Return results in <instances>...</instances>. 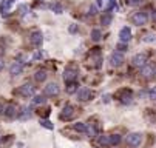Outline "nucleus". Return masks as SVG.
<instances>
[{
	"mask_svg": "<svg viewBox=\"0 0 156 148\" xmlns=\"http://www.w3.org/2000/svg\"><path fill=\"white\" fill-rule=\"evenodd\" d=\"M147 20H148V15L144 11H138V12H135L131 15V22H133V25H136V26H144L147 23Z\"/></svg>",
	"mask_w": 156,
	"mask_h": 148,
	"instance_id": "f257e3e1",
	"label": "nucleus"
},
{
	"mask_svg": "<svg viewBox=\"0 0 156 148\" xmlns=\"http://www.w3.org/2000/svg\"><path fill=\"white\" fill-rule=\"evenodd\" d=\"M17 93H19L20 96H23V97H31V96H34V93H36V87H33L31 83H23V85L17 90Z\"/></svg>",
	"mask_w": 156,
	"mask_h": 148,
	"instance_id": "f03ea898",
	"label": "nucleus"
},
{
	"mask_svg": "<svg viewBox=\"0 0 156 148\" xmlns=\"http://www.w3.org/2000/svg\"><path fill=\"white\" fill-rule=\"evenodd\" d=\"M124 62H125L124 53H119V51H115V53H111V56H110V63H111V65H113V67H121Z\"/></svg>",
	"mask_w": 156,
	"mask_h": 148,
	"instance_id": "7ed1b4c3",
	"label": "nucleus"
},
{
	"mask_svg": "<svg viewBox=\"0 0 156 148\" xmlns=\"http://www.w3.org/2000/svg\"><path fill=\"white\" fill-rule=\"evenodd\" d=\"M131 63H133V67H136V68L145 67V65H147V54H144V53L136 54L135 57L131 59Z\"/></svg>",
	"mask_w": 156,
	"mask_h": 148,
	"instance_id": "20e7f679",
	"label": "nucleus"
},
{
	"mask_svg": "<svg viewBox=\"0 0 156 148\" xmlns=\"http://www.w3.org/2000/svg\"><path fill=\"white\" fill-rule=\"evenodd\" d=\"M42 40H43L42 31L34 29V31L30 33V42H31V45H34V46H40V45H42Z\"/></svg>",
	"mask_w": 156,
	"mask_h": 148,
	"instance_id": "39448f33",
	"label": "nucleus"
},
{
	"mask_svg": "<svg viewBox=\"0 0 156 148\" xmlns=\"http://www.w3.org/2000/svg\"><path fill=\"white\" fill-rule=\"evenodd\" d=\"M77 70L76 68H66L65 71H63V80L66 82V83H70V82H76V79H77Z\"/></svg>",
	"mask_w": 156,
	"mask_h": 148,
	"instance_id": "423d86ee",
	"label": "nucleus"
},
{
	"mask_svg": "<svg viewBox=\"0 0 156 148\" xmlns=\"http://www.w3.org/2000/svg\"><path fill=\"white\" fill-rule=\"evenodd\" d=\"M142 142V134L141 133H131L127 136V143L131 146H139Z\"/></svg>",
	"mask_w": 156,
	"mask_h": 148,
	"instance_id": "0eeeda50",
	"label": "nucleus"
},
{
	"mask_svg": "<svg viewBox=\"0 0 156 148\" xmlns=\"http://www.w3.org/2000/svg\"><path fill=\"white\" fill-rule=\"evenodd\" d=\"M141 74H142V77H145V79H151V77L156 76V67H154V65H148V63H147L145 67L141 68Z\"/></svg>",
	"mask_w": 156,
	"mask_h": 148,
	"instance_id": "6e6552de",
	"label": "nucleus"
},
{
	"mask_svg": "<svg viewBox=\"0 0 156 148\" xmlns=\"http://www.w3.org/2000/svg\"><path fill=\"white\" fill-rule=\"evenodd\" d=\"M91 97H93V93L88 88H80L77 91V100L80 102H88V100H91Z\"/></svg>",
	"mask_w": 156,
	"mask_h": 148,
	"instance_id": "1a4fd4ad",
	"label": "nucleus"
},
{
	"mask_svg": "<svg viewBox=\"0 0 156 148\" xmlns=\"http://www.w3.org/2000/svg\"><path fill=\"white\" fill-rule=\"evenodd\" d=\"M43 91H45V96H57L59 94V91H60V88H59V85H57V83L56 82H51V83H48V85L45 87V90H43Z\"/></svg>",
	"mask_w": 156,
	"mask_h": 148,
	"instance_id": "9d476101",
	"label": "nucleus"
},
{
	"mask_svg": "<svg viewBox=\"0 0 156 148\" xmlns=\"http://www.w3.org/2000/svg\"><path fill=\"white\" fill-rule=\"evenodd\" d=\"M130 39H131V31L128 26H124L119 31V42L121 43H127V42H130Z\"/></svg>",
	"mask_w": 156,
	"mask_h": 148,
	"instance_id": "9b49d317",
	"label": "nucleus"
},
{
	"mask_svg": "<svg viewBox=\"0 0 156 148\" xmlns=\"http://www.w3.org/2000/svg\"><path fill=\"white\" fill-rule=\"evenodd\" d=\"M60 117L65 120H70V119H73L74 117V107L73 105H66V107L63 108V111H62V114H60Z\"/></svg>",
	"mask_w": 156,
	"mask_h": 148,
	"instance_id": "f8f14e48",
	"label": "nucleus"
},
{
	"mask_svg": "<svg viewBox=\"0 0 156 148\" xmlns=\"http://www.w3.org/2000/svg\"><path fill=\"white\" fill-rule=\"evenodd\" d=\"M3 114H5L6 117H9V119L16 117V116H17V107H16L14 103H9V105H6V107L3 108Z\"/></svg>",
	"mask_w": 156,
	"mask_h": 148,
	"instance_id": "ddd939ff",
	"label": "nucleus"
},
{
	"mask_svg": "<svg viewBox=\"0 0 156 148\" xmlns=\"http://www.w3.org/2000/svg\"><path fill=\"white\" fill-rule=\"evenodd\" d=\"M22 71H23V63L22 62H14L11 65V68H9L11 76H19V74H22Z\"/></svg>",
	"mask_w": 156,
	"mask_h": 148,
	"instance_id": "4468645a",
	"label": "nucleus"
},
{
	"mask_svg": "<svg viewBox=\"0 0 156 148\" xmlns=\"http://www.w3.org/2000/svg\"><path fill=\"white\" fill-rule=\"evenodd\" d=\"M12 3H14V0H3L2 5H0V12H2V15H8Z\"/></svg>",
	"mask_w": 156,
	"mask_h": 148,
	"instance_id": "2eb2a0df",
	"label": "nucleus"
},
{
	"mask_svg": "<svg viewBox=\"0 0 156 148\" xmlns=\"http://www.w3.org/2000/svg\"><path fill=\"white\" fill-rule=\"evenodd\" d=\"M17 117H19V119H22V120H25V119L31 117V110H30L28 107L22 108V113H17Z\"/></svg>",
	"mask_w": 156,
	"mask_h": 148,
	"instance_id": "dca6fc26",
	"label": "nucleus"
},
{
	"mask_svg": "<svg viewBox=\"0 0 156 148\" xmlns=\"http://www.w3.org/2000/svg\"><path fill=\"white\" fill-rule=\"evenodd\" d=\"M111 20H113V15H111L110 12H105V14L101 17V23H102L104 26H108V25L111 23Z\"/></svg>",
	"mask_w": 156,
	"mask_h": 148,
	"instance_id": "f3484780",
	"label": "nucleus"
},
{
	"mask_svg": "<svg viewBox=\"0 0 156 148\" xmlns=\"http://www.w3.org/2000/svg\"><path fill=\"white\" fill-rule=\"evenodd\" d=\"M47 71L45 70H39V71H36V74H34V79L37 80V82H43V80H45L47 79Z\"/></svg>",
	"mask_w": 156,
	"mask_h": 148,
	"instance_id": "a211bd4d",
	"label": "nucleus"
},
{
	"mask_svg": "<svg viewBox=\"0 0 156 148\" xmlns=\"http://www.w3.org/2000/svg\"><path fill=\"white\" fill-rule=\"evenodd\" d=\"M99 145L101 146H110L111 142H110V136H99Z\"/></svg>",
	"mask_w": 156,
	"mask_h": 148,
	"instance_id": "6ab92c4d",
	"label": "nucleus"
},
{
	"mask_svg": "<svg viewBox=\"0 0 156 148\" xmlns=\"http://www.w3.org/2000/svg\"><path fill=\"white\" fill-rule=\"evenodd\" d=\"M73 128H74L76 131H79V133H85V131H87V125L82 123V122H76V123L73 125Z\"/></svg>",
	"mask_w": 156,
	"mask_h": 148,
	"instance_id": "aec40b11",
	"label": "nucleus"
},
{
	"mask_svg": "<svg viewBox=\"0 0 156 148\" xmlns=\"http://www.w3.org/2000/svg\"><path fill=\"white\" fill-rule=\"evenodd\" d=\"M121 140H122L121 134H110V142H111V145H118V143H121Z\"/></svg>",
	"mask_w": 156,
	"mask_h": 148,
	"instance_id": "412c9836",
	"label": "nucleus"
},
{
	"mask_svg": "<svg viewBox=\"0 0 156 148\" xmlns=\"http://www.w3.org/2000/svg\"><path fill=\"white\" fill-rule=\"evenodd\" d=\"M45 100L47 99L43 97V96H34L31 102H33V105H43V103H45Z\"/></svg>",
	"mask_w": 156,
	"mask_h": 148,
	"instance_id": "4be33fe9",
	"label": "nucleus"
},
{
	"mask_svg": "<svg viewBox=\"0 0 156 148\" xmlns=\"http://www.w3.org/2000/svg\"><path fill=\"white\" fill-rule=\"evenodd\" d=\"M88 136H90V137H96L98 136V131H96V128H94V126L93 125H88L87 126V131H85Z\"/></svg>",
	"mask_w": 156,
	"mask_h": 148,
	"instance_id": "5701e85b",
	"label": "nucleus"
},
{
	"mask_svg": "<svg viewBox=\"0 0 156 148\" xmlns=\"http://www.w3.org/2000/svg\"><path fill=\"white\" fill-rule=\"evenodd\" d=\"M91 39H93L94 42H99V40L102 39V34H101V29H93V31H91Z\"/></svg>",
	"mask_w": 156,
	"mask_h": 148,
	"instance_id": "b1692460",
	"label": "nucleus"
},
{
	"mask_svg": "<svg viewBox=\"0 0 156 148\" xmlns=\"http://www.w3.org/2000/svg\"><path fill=\"white\" fill-rule=\"evenodd\" d=\"M76 90H77V83H76V82H70V83H68V88H66V93L73 94Z\"/></svg>",
	"mask_w": 156,
	"mask_h": 148,
	"instance_id": "393cba45",
	"label": "nucleus"
},
{
	"mask_svg": "<svg viewBox=\"0 0 156 148\" xmlns=\"http://www.w3.org/2000/svg\"><path fill=\"white\" fill-rule=\"evenodd\" d=\"M131 99H133V97H131V93H130V91H128V93H125V94L121 97L122 103H125V105H127V103H131Z\"/></svg>",
	"mask_w": 156,
	"mask_h": 148,
	"instance_id": "a878e982",
	"label": "nucleus"
},
{
	"mask_svg": "<svg viewBox=\"0 0 156 148\" xmlns=\"http://www.w3.org/2000/svg\"><path fill=\"white\" fill-rule=\"evenodd\" d=\"M40 125L45 126V128H48V130H53V128H54V125H53L50 120H47V119H42V120H40Z\"/></svg>",
	"mask_w": 156,
	"mask_h": 148,
	"instance_id": "bb28decb",
	"label": "nucleus"
},
{
	"mask_svg": "<svg viewBox=\"0 0 156 148\" xmlns=\"http://www.w3.org/2000/svg\"><path fill=\"white\" fill-rule=\"evenodd\" d=\"M51 9H53L56 14H62V12H63V8H62L60 3H54V5L51 6Z\"/></svg>",
	"mask_w": 156,
	"mask_h": 148,
	"instance_id": "cd10ccee",
	"label": "nucleus"
},
{
	"mask_svg": "<svg viewBox=\"0 0 156 148\" xmlns=\"http://www.w3.org/2000/svg\"><path fill=\"white\" fill-rule=\"evenodd\" d=\"M148 99H151V100H156V87H153V88L148 91Z\"/></svg>",
	"mask_w": 156,
	"mask_h": 148,
	"instance_id": "c85d7f7f",
	"label": "nucleus"
},
{
	"mask_svg": "<svg viewBox=\"0 0 156 148\" xmlns=\"http://www.w3.org/2000/svg\"><path fill=\"white\" fill-rule=\"evenodd\" d=\"M141 2L142 0H127V5L128 6H138V5H141Z\"/></svg>",
	"mask_w": 156,
	"mask_h": 148,
	"instance_id": "c756f323",
	"label": "nucleus"
},
{
	"mask_svg": "<svg viewBox=\"0 0 156 148\" xmlns=\"http://www.w3.org/2000/svg\"><path fill=\"white\" fill-rule=\"evenodd\" d=\"M154 40H156V36L154 34H147L144 37V42H154Z\"/></svg>",
	"mask_w": 156,
	"mask_h": 148,
	"instance_id": "7c9ffc66",
	"label": "nucleus"
},
{
	"mask_svg": "<svg viewBox=\"0 0 156 148\" xmlns=\"http://www.w3.org/2000/svg\"><path fill=\"white\" fill-rule=\"evenodd\" d=\"M116 50H118L119 53H124V51H127V45H125V43H118Z\"/></svg>",
	"mask_w": 156,
	"mask_h": 148,
	"instance_id": "2f4dec72",
	"label": "nucleus"
},
{
	"mask_svg": "<svg viewBox=\"0 0 156 148\" xmlns=\"http://www.w3.org/2000/svg\"><path fill=\"white\" fill-rule=\"evenodd\" d=\"M88 14H91V15L98 14V6H96V5H91V6H90V9H88Z\"/></svg>",
	"mask_w": 156,
	"mask_h": 148,
	"instance_id": "473e14b6",
	"label": "nucleus"
},
{
	"mask_svg": "<svg viewBox=\"0 0 156 148\" xmlns=\"http://www.w3.org/2000/svg\"><path fill=\"white\" fill-rule=\"evenodd\" d=\"M76 31H77V25H74V23H73V25L70 26V33H76Z\"/></svg>",
	"mask_w": 156,
	"mask_h": 148,
	"instance_id": "72a5a7b5",
	"label": "nucleus"
},
{
	"mask_svg": "<svg viewBox=\"0 0 156 148\" xmlns=\"http://www.w3.org/2000/svg\"><path fill=\"white\" fill-rule=\"evenodd\" d=\"M33 59H34V60H37V59H42V53H40V51H39V53H36V54L33 56Z\"/></svg>",
	"mask_w": 156,
	"mask_h": 148,
	"instance_id": "f704fd0d",
	"label": "nucleus"
},
{
	"mask_svg": "<svg viewBox=\"0 0 156 148\" xmlns=\"http://www.w3.org/2000/svg\"><path fill=\"white\" fill-rule=\"evenodd\" d=\"M151 20H153V22L156 23V9H154V11L151 12Z\"/></svg>",
	"mask_w": 156,
	"mask_h": 148,
	"instance_id": "c9c22d12",
	"label": "nucleus"
},
{
	"mask_svg": "<svg viewBox=\"0 0 156 148\" xmlns=\"http://www.w3.org/2000/svg\"><path fill=\"white\" fill-rule=\"evenodd\" d=\"M102 100H104V102H105V103H107V102H110V96H108V94H105V96H104V99H102Z\"/></svg>",
	"mask_w": 156,
	"mask_h": 148,
	"instance_id": "e433bc0d",
	"label": "nucleus"
},
{
	"mask_svg": "<svg viewBox=\"0 0 156 148\" xmlns=\"http://www.w3.org/2000/svg\"><path fill=\"white\" fill-rule=\"evenodd\" d=\"M3 65H5V63H3V60H2V59H0V71H2V70H3Z\"/></svg>",
	"mask_w": 156,
	"mask_h": 148,
	"instance_id": "4c0bfd02",
	"label": "nucleus"
},
{
	"mask_svg": "<svg viewBox=\"0 0 156 148\" xmlns=\"http://www.w3.org/2000/svg\"><path fill=\"white\" fill-rule=\"evenodd\" d=\"M2 113H3V105L0 103V114H2Z\"/></svg>",
	"mask_w": 156,
	"mask_h": 148,
	"instance_id": "58836bf2",
	"label": "nucleus"
},
{
	"mask_svg": "<svg viewBox=\"0 0 156 148\" xmlns=\"http://www.w3.org/2000/svg\"><path fill=\"white\" fill-rule=\"evenodd\" d=\"M115 2H116V0H115Z\"/></svg>",
	"mask_w": 156,
	"mask_h": 148,
	"instance_id": "ea45409f",
	"label": "nucleus"
}]
</instances>
